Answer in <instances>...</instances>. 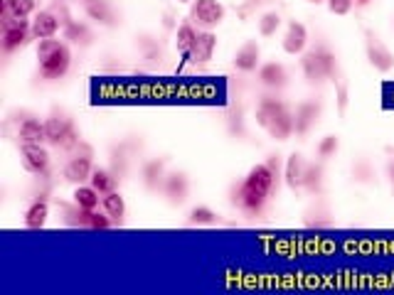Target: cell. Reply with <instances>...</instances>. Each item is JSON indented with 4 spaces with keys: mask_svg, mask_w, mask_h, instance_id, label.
<instances>
[{
    "mask_svg": "<svg viewBox=\"0 0 394 295\" xmlns=\"http://www.w3.org/2000/svg\"><path fill=\"white\" fill-rule=\"evenodd\" d=\"M257 125H261L271 138L288 140L293 135V114L281 99L266 96L257 106Z\"/></svg>",
    "mask_w": 394,
    "mask_h": 295,
    "instance_id": "obj_1",
    "label": "cell"
},
{
    "mask_svg": "<svg viewBox=\"0 0 394 295\" xmlns=\"http://www.w3.org/2000/svg\"><path fill=\"white\" fill-rule=\"evenodd\" d=\"M72 64V50L67 42H60L55 37L37 42V67H40V76L47 81H57L69 71Z\"/></svg>",
    "mask_w": 394,
    "mask_h": 295,
    "instance_id": "obj_2",
    "label": "cell"
},
{
    "mask_svg": "<svg viewBox=\"0 0 394 295\" xmlns=\"http://www.w3.org/2000/svg\"><path fill=\"white\" fill-rule=\"evenodd\" d=\"M301 69H304V76L308 84L318 86V84H323L325 79H335V74H338V62H335V55L328 47L320 45L311 52H304Z\"/></svg>",
    "mask_w": 394,
    "mask_h": 295,
    "instance_id": "obj_3",
    "label": "cell"
},
{
    "mask_svg": "<svg viewBox=\"0 0 394 295\" xmlns=\"http://www.w3.org/2000/svg\"><path fill=\"white\" fill-rule=\"evenodd\" d=\"M62 212H64V221L69 226H79V229H111L114 219L104 212V214H99L96 210H81V207L76 205H62Z\"/></svg>",
    "mask_w": 394,
    "mask_h": 295,
    "instance_id": "obj_4",
    "label": "cell"
},
{
    "mask_svg": "<svg viewBox=\"0 0 394 295\" xmlns=\"http://www.w3.org/2000/svg\"><path fill=\"white\" fill-rule=\"evenodd\" d=\"M224 15V6L219 0H195L190 11V22L200 30H212V27L222 25Z\"/></svg>",
    "mask_w": 394,
    "mask_h": 295,
    "instance_id": "obj_5",
    "label": "cell"
},
{
    "mask_svg": "<svg viewBox=\"0 0 394 295\" xmlns=\"http://www.w3.org/2000/svg\"><path fill=\"white\" fill-rule=\"evenodd\" d=\"M30 32H32V25L27 22V18H11V15L3 18V40H0L3 52H6V55H13V52H18L20 47H25Z\"/></svg>",
    "mask_w": 394,
    "mask_h": 295,
    "instance_id": "obj_6",
    "label": "cell"
},
{
    "mask_svg": "<svg viewBox=\"0 0 394 295\" xmlns=\"http://www.w3.org/2000/svg\"><path fill=\"white\" fill-rule=\"evenodd\" d=\"M266 202H269V195H261L259 190L249 187L244 180L239 182L237 187H232V205H237L247 217H259L266 210Z\"/></svg>",
    "mask_w": 394,
    "mask_h": 295,
    "instance_id": "obj_7",
    "label": "cell"
},
{
    "mask_svg": "<svg viewBox=\"0 0 394 295\" xmlns=\"http://www.w3.org/2000/svg\"><path fill=\"white\" fill-rule=\"evenodd\" d=\"M365 52H367V60L369 64L374 67L377 71L387 74V71L394 69V55L372 30H365Z\"/></svg>",
    "mask_w": 394,
    "mask_h": 295,
    "instance_id": "obj_8",
    "label": "cell"
},
{
    "mask_svg": "<svg viewBox=\"0 0 394 295\" xmlns=\"http://www.w3.org/2000/svg\"><path fill=\"white\" fill-rule=\"evenodd\" d=\"M81 8L89 20L102 27H118V22H121V13L114 8L111 0H81Z\"/></svg>",
    "mask_w": 394,
    "mask_h": 295,
    "instance_id": "obj_9",
    "label": "cell"
},
{
    "mask_svg": "<svg viewBox=\"0 0 394 295\" xmlns=\"http://www.w3.org/2000/svg\"><path fill=\"white\" fill-rule=\"evenodd\" d=\"M323 104L320 101H301L296 106V114H293V130L296 135H308L313 130V125L318 123Z\"/></svg>",
    "mask_w": 394,
    "mask_h": 295,
    "instance_id": "obj_10",
    "label": "cell"
},
{
    "mask_svg": "<svg viewBox=\"0 0 394 295\" xmlns=\"http://www.w3.org/2000/svg\"><path fill=\"white\" fill-rule=\"evenodd\" d=\"M161 190L170 205H182V202L187 200V195H190V177L182 170H172L165 175Z\"/></svg>",
    "mask_w": 394,
    "mask_h": 295,
    "instance_id": "obj_11",
    "label": "cell"
},
{
    "mask_svg": "<svg viewBox=\"0 0 394 295\" xmlns=\"http://www.w3.org/2000/svg\"><path fill=\"white\" fill-rule=\"evenodd\" d=\"M20 158H22V167H25L30 175H45V172L50 170V153H47L42 145L22 143Z\"/></svg>",
    "mask_w": 394,
    "mask_h": 295,
    "instance_id": "obj_12",
    "label": "cell"
},
{
    "mask_svg": "<svg viewBox=\"0 0 394 295\" xmlns=\"http://www.w3.org/2000/svg\"><path fill=\"white\" fill-rule=\"evenodd\" d=\"M91 172H94V163H91V153H84V156H74L69 158V163L64 165V170H62V175H64L67 182H72V185H84V182H89Z\"/></svg>",
    "mask_w": 394,
    "mask_h": 295,
    "instance_id": "obj_13",
    "label": "cell"
},
{
    "mask_svg": "<svg viewBox=\"0 0 394 295\" xmlns=\"http://www.w3.org/2000/svg\"><path fill=\"white\" fill-rule=\"evenodd\" d=\"M244 182H247L249 187H254V190H259L261 195H269V197H271L273 192L278 190L276 175L269 170L266 163H261V165H254L252 170H249V175L244 177Z\"/></svg>",
    "mask_w": 394,
    "mask_h": 295,
    "instance_id": "obj_14",
    "label": "cell"
},
{
    "mask_svg": "<svg viewBox=\"0 0 394 295\" xmlns=\"http://www.w3.org/2000/svg\"><path fill=\"white\" fill-rule=\"evenodd\" d=\"M306 45H308V30H306V25H301V22H288L286 27V35H283V52L286 55H304L306 52Z\"/></svg>",
    "mask_w": 394,
    "mask_h": 295,
    "instance_id": "obj_15",
    "label": "cell"
},
{
    "mask_svg": "<svg viewBox=\"0 0 394 295\" xmlns=\"http://www.w3.org/2000/svg\"><path fill=\"white\" fill-rule=\"evenodd\" d=\"M215 50H217V35H215L212 30H203L200 35H197V40H195V45H192L190 57H187V60L200 62V64H208V62L212 60Z\"/></svg>",
    "mask_w": 394,
    "mask_h": 295,
    "instance_id": "obj_16",
    "label": "cell"
},
{
    "mask_svg": "<svg viewBox=\"0 0 394 295\" xmlns=\"http://www.w3.org/2000/svg\"><path fill=\"white\" fill-rule=\"evenodd\" d=\"M60 15L52 11H42L35 15V20H32V35L37 37V40H50V37H57V32H60Z\"/></svg>",
    "mask_w": 394,
    "mask_h": 295,
    "instance_id": "obj_17",
    "label": "cell"
},
{
    "mask_svg": "<svg viewBox=\"0 0 394 295\" xmlns=\"http://www.w3.org/2000/svg\"><path fill=\"white\" fill-rule=\"evenodd\" d=\"M259 57H261V50H259L257 40L244 42V45L237 50V55H234V60H232L234 62V69L244 71V74H249V71H257Z\"/></svg>",
    "mask_w": 394,
    "mask_h": 295,
    "instance_id": "obj_18",
    "label": "cell"
},
{
    "mask_svg": "<svg viewBox=\"0 0 394 295\" xmlns=\"http://www.w3.org/2000/svg\"><path fill=\"white\" fill-rule=\"evenodd\" d=\"M306 165H308V163H306L304 156H299V153H293V156L286 160V165H283V180H286L288 190H293V192L304 190Z\"/></svg>",
    "mask_w": 394,
    "mask_h": 295,
    "instance_id": "obj_19",
    "label": "cell"
},
{
    "mask_svg": "<svg viewBox=\"0 0 394 295\" xmlns=\"http://www.w3.org/2000/svg\"><path fill=\"white\" fill-rule=\"evenodd\" d=\"M259 81H261L266 89H273V91H281L283 86L288 84V71L283 64H278V62H269V64L259 67Z\"/></svg>",
    "mask_w": 394,
    "mask_h": 295,
    "instance_id": "obj_20",
    "label": "cell"
},
{
    "mask_svg": "<svg viewBox=\"0 0 394 295\" xmlns=\"http://www.w3.org/2000/svg\"><path fill=\"white\" fill-rule=\"evenodd\" d=\"M143 185L146 190L158 192L163 187V180H165V158H156V160H148L141 170Z\"/></svg>",
    "mask_w": 394,
    "mask_h": 295,
    "instance_id": "obj_21",
    "label": "cell"
},
{
    "mask_svg": "<svg viewBox=\"0 0 394 295\" xmlns=\"http://www.w3.org/2000/svg\"><path fill=\"white\" fill-rule=\"evenodd\" d=\"M74 123V121L72 118H67L64 114H52L50 118L45 121V135H47V143H52L57 148V143H60L62 140V135L67 133V130H69V125Z\"/></svg>",
    "mask_w": 394,
    "mask_h": 295,
    "instance_id": "obj_22",
    "label": "cell"
},
{
    "mask_svg": "<svg viewBox=\"0 0 394 295\" xmlns=\"http://www.w3.org/2000/svg\"><path fill=\"white\" fill-rule=\"evenodd\" d=\"M18 138H20V143L42 145V140H47L45 123H40L37 118H25L20 123V128H18Z\"/></svg>",
    "mask_w": 394,
    "mask_h": 295,
    "instance_id": "obj_23",
    "label": "cell"
},
{
    "mask_svg": "<svg viewBox=\"0 0 394 295\" xmlns=\"http://www.w3.org/2000/svg\"><path fill=\"white\" fill-rule=\"evenodd\" d=\"M102 207L109 217L114 219V224H123V217H126V202H123L121 192H107L102 195Z\"/></svg>",
    "mask_w": 394,
    "mask_h": 295,
    "instance_id": "obj_24",
    "label": "cell"
},
{
    "mask_svg": "<svg viewBox=\"0 0 394 295\" xmlns=\"http://www.w3.org/2000/svg\"><path fill=\"white\" fill-rule=\"evenodd\" d=\"M64 40L74 42V45H81V47H89L91 40H94V32L89 30V27L84 25V22L79 20H69L64 22Z\"/></svg>",
    "mask_w": 394,
    "mask_h": 295,
    "instance_id": "obj_25",
    "label": "cell"
},
{
    "mask_svg": "<svg viewBox=\"0 0 394 295\" xmlns=\"http://www.w3.org/2000/svg\"><path fill=\"white\" fill-rule=\"evenodd\" d=\"M47 217H50V205L47 200H35L25 212V226L27 229H42L47 224Z\"/></svg>",
    "mask_w": 394,
    "mask_h": 295,
    "instance_id": "obj_26",
    "label": "cell"
},
{
    "mask_svg": "<svg viewBox=\"0 0 394 295\" xmlns=\"http://www.w3.org/2000/svg\"><path fill=\"white\" fill-rule=\"evenodd\" d=\"M197 35H200V30H197L192 22H182V25L177 27L175 45H177V52L182 55V60H187V57H190V50H192V45H195Z\"/></svg>",
    "mask_w": 394,
    "mask_h": 295,
    "instance_id": "obj_27",
    "label": "cell"
},
{
    "mask_svg": "<svg viewBox=\"0 0 394 295\" xmlns=\"http://www.w3.org/2000/svg\"><path fill=\"white\" fill-rule=\"evenodd\" d=\"M131 156H133V153L128 151V143L114 145V148H111V172L116 175V180H121V177L128 172V165H131Z\"/></svg>",
    "mask_w": 394,
    "mask_h": 295,
    "instance_id": "obj_28",
    "label": "cell"
},
{
    "mask_svg": "<svg viewBox=\"0 0 394 295\" xmlns=\"http://www.w3.org/2000/svg\"><path fill=\"white\" fill-rule=\"evenodd\" d=\"M74 205L76 207H81V210H96V207L102 205V192L99 190H94L91 185H76V190H74Z\"/></svg>",
    "mask_w": 394,
    "mask_h": 295,
    "instance_id": "obj_29",
    "label": "cell"
},
{
    "mask_svg": "<svg viewBox=\"0 0 394 295\" xmlns=\"http://www.w3.org/2000/svg\"><path fill=\"white\" fill-rule=\"evenodd\" d=\"M35 13V0H3L0 18H30Z\"/></svg>",
    "mask_w": 394,
    "mask_h": 295,
    "instance_id": "obj_30",
    "label": "cell"
},
{
    "mask_svg": "<svg viewBox=\"0 0 394 295\" xmlns=\"http://www.w3.org/2000/svg\"><path fill=\"white\" fill-rule=\"evenodd\" d=\"M116 182H118L116 175H114L111 170H104V167H94V172H91V177H89V185L102 192V195L116 190Z\"/></svg>",
    "mask_w": 394,
    "mask_h": 295,
    "instance_id": "obj_31",
    "label": "cell"
},
{
    "mask_svg": "<svg viewBox=\"0 0 394 295\" xmlns=\"http://www.w3.org/2000/svg\"><path fill=\"white\" fill-rule=\"evenodd\" d=\"M304 190H308L311 195H320L323 192V165L320 163H308L306 165Z\"/></svg>",
    "mask_w": 394,
    "mask_h": 295,
    "instance_id": "obj_32",
    "label": "cell"
},
{
    "mask_svg": "<svg viewBox=\"0 0 394 295\" xmlns=\"http://www.w3.org/2000/svg\"><path fill=\"white\" fill-rule=\"evenodd\" d=\"M187 221H190V224H197V226H212V224H217V214H215L210 207L197 205V207H192V210H190Z\"/></svg>",
    "mask_w": 394,
    "mask_h": 295,
    "instance_id": "obj_33",
    "label": "cell"
},
{
    "mask_svg": "<svg viewBox=\"0 0 394 295\" xmlns=\"http://www.w3.org/2000/svg\"><path fill=\"white\" fill-rule=\"evenodd\" d=\"M281 27V15L276 11H269L259 18V35L261 37H273Z\"/></svg>",
    "mask_w": 394,
    "mask_h": 295,
    "instance_id": "obj_34",
    "label": "cell"
},
{
    "mask_svg": "<svg viewBox=\"0 0 394 295\" xmlns=\"http://www.w3.org/2000/svg\"><path fill=\"white\" fill-rule=\"evenodd\" d=\"M138 45L143 47V55H146L148 62H161L163 60L161 45H158L153 37H138Z\"/></svg>",
    "mask_w": 394,
    "mask_h": 295,
    "instance_id": "obj_35",
    "label": "cell"
},
{
    "mask_svg": "<svg viewBox=\"0 0 394 295\" xmlns=\"http://www.w3.org/2000/svg\"><path fill=\"white\" fill-rule=\"evenodd\" d=\"M338 148H340L338 135H325L318 143V158L320 160H328V158H333L335 153H338Z\"/></svg>",
    "mask_w": 394,
    "mask_h": 295,
    "instance_id": "obj_36",
    "label": "cell"
},
{
    "mask_svg": "<svg viewBox=\"0 0 394 295\" xmlns=\"http://www.w3.org/2000/svg\"><path fill=\"white\" fill-rule=\"evenodd\" d=\"M353 175L358 182H362V185H369V182L374 180V167L369 165L367 160H358L353 165Z\"/></svg>",
    "mask_w": 394,
    "mask_h": 295,
    "instance_id": "obj_37",
    "label": "cell"
},
{
    "mask_svg": "<svg viewBox=\"0 0 394 295\" xmlns=\"http://www.w3.org/2000/svg\"><path fill=\"white\" fill-rule=\"evenodd\" d=\"M227 130L237 138L244 135V121H242V109H232V114L227 116Z\"/></svg>",
    "mask_w": 394,
    "mask_h": 295,
    "instance_id": "obj_38",
    "label": "cell"
},
{
    "mask_svg": "<svg viewBox=\"0 0 394 295\" xmlns=\"http://www.w3.org/2000/svg\"><path fill=\"white\" fill-rule=\"evenodd\" d=\"M325 3H328V11L333 15H348L355 6V0H325Z\"/></svg>",
    "mask_w": 394,
    "mask_h": 295,
    "instance_id": "obj_39",
    "label": "cell"
},
{
    "mask_svg": "<svg viewBox=\"0 0 394 295\" xmlns=\"http://www.w3.org/2000/svg\"><path fill=\"white\" fill-rule=\"evenodd\" d=\"M306 217H330V214H328V212H323V214H320V212H313V210H311ZM306 224H311V226H313V224H315V226H320V224L328 226V224H330V219H308V221H306Z\"/></svg>",
    "mask_w": 394,
    "mask_h": 295,
    "instance_id": "obj_40",
    "label": "cell"
},
{
    "mask_svg": "<svg viewBox=\"0 0 394 295\" xmlns=\"http://www.w3.org/2000/svg\"><path fill=\"white\" fill-rule=\"evenodd\" d=\"M266 165H269V170L273 172V175H276V180H278V175H281V158L278 156H271L266 160Z\"/></svg>",
    "mask_w": 394,
    "mask_h": 295,
    "instance_id": "obj_41",
    "label": "cell"
},
{
    "mask_svg": "<svg viewBox=\"0 0 394 295\" xmlns=\"http://www.w3.org/2000/svg\"><path fill=\"white\" fill-rule=\"evenodd\" d=\"M387 175H389V180H392V185H394V158L389 160V165H387Z\"/></svg>",
    "mask_w": 394,
    "mask_h": 295,
    "instance_id": "obj_42",
    "label": "cell"
},
{
    "mask_svg": "<svg viewBox=\"0 0 394 295\" xmlns=\"http://www.w3.org/2000/svg\"><path fill=\"white\" fill-rule=\"evenodd\" d=\"M358 6H367V3H372V0H355Z\"/></svg>",
    "mask_w": 394,
    "mask_h": 295,
    "instance_id": "obj_43",
    "label": "cell"
},
{
    "mask_svg": "<svg viewBox=\"0 0 394 295\" xmlns=\"http://www.w3.org/2000/svg\"><path fill=\"white\" fill-rule=\"evenodd\" d=\"M308 3H315V6H318V3H325V0H308Z\"/></svg>",
    "mask_w": 394,
    "mask_h": 295,
    "instance_id": "obj_44",
    "label": "cell"
},
{
    "mask_svg": "<svg viewBox=\"0 0 394 295\" xmlns=\"http://www.w3.org/2000/svg\"><path fill=\"white\" fill-rule=\"evenodd\" d=\"M177 3H192V0H177Z\"/></svg>",
    "mask_w": 394,
    "mask_h": 295,
    "instance_id": "obj_45",
    "label": "cell"
}]
</instances>
